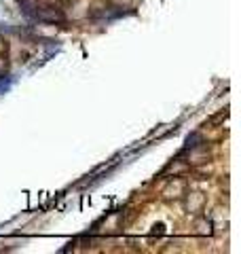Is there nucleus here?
I'll return each mask as SVG.
<instances>
[{
  "mask_svg": "<svg viewBox=\"0 0 241 254\" xmlns=\"http://www.w3.org/2000/svg\"><path fill=\"white\" fill-rule=\"evenodd\" d=\"M182 208L188 216H199V214H203L205 208H207V195L203 193V190L188 189L186 195L182 197Z\"/></svg>",
  "mask_w": 241,
  "mask_h": 254,
  "instance_id": "1",
  "label": "nucleus"
},
{
  "mask_svg": "<svg viewBox=\"0 0 241 254\" xmlns=\"http://www.w3.org/2000/svg\"><path fill=\"white\" fill-rule=\"evenodd\" d=\"M188 189H190V187H188V180H186V178L176 176V178H172V180L163 187V190H161V197H163V201H167V203H172V201H182V197L186 195Z\"/></svg>",
  "mask_w": 241,
  "mask_h": 254,
  "instance_id": "2",
  "label": "nucleus"
},
{
  "mask_svg": "<svg viewBox=\"0 0 241 254\" xmlns=\"http://www.w3.org/2000/svg\"><path fill=\"white\" fill-rule=\"evenodd\" d=\"M36 19L43 21V23H63L66 21V15L60 6H53V4H36Z\"/></svg>",
  "mask_w": 241,
  "mask_h": 254,
  "instance_id": "3",
  "label": "nucleus"
},
{
  "mask_svg": "<svg viewBox=\"0 0 241 254\" xmlns=\"http://www.w3.org/2000/svg\"><path fill=\"white\" fill-rule=\"evenodd\" d=\"M212 161V153H210V148L207 146H192L188 150V155H186V163L190 165V168H199V165H207Z\"/></svg>",
  "mask_w": 241,
  "mask_h": 254,
  "instance_id": "4",
  "label": "nucleus"
},
{
  "mask_svg": "<svg viewBox=\"0 0 241 254\" xmlns=\"http://www.w3.org/2000/svg\"><path fill=\"white\" fill-rule=\"evenodd\" d=\"M195 220H192V233H195L197 237H214V220L205 216L203 214H199V216H192Z\"/></svg>",
  "mask_w": 241,
  "mask_h": 254,
  "instance_id": "5",
  "label": "nucleus"
},
{
  "mask_svg": "<svg viewBox=\"0 0 241 254\" xmlns=\"http://www.w3.org/2000/svg\"><path fill=\"white\" fill-rule=\"evenodd\" d=\"M6 53H9V43H6L4 36H0V60L6 58Z\"/></svg>",
  "mask_w": 241,
  "mask_h": 254,
  "instance_id": "6",
  "label": "nucleus"
},
{
  "mask_svg": "<svg viewBox=\"0 0 241 254\" xmlns=\"http://www.w3.org/2000/svg\"><path fill=\"white\" fill-rule=\"evenodd\" d=\"M58 4H70V2H74V0H55Z\"/></svg>",
  "mask_w": 241,
  "mask_h": 254,
  "instance_id": "7",
  "label": "nucleus"
}]
</instances>
